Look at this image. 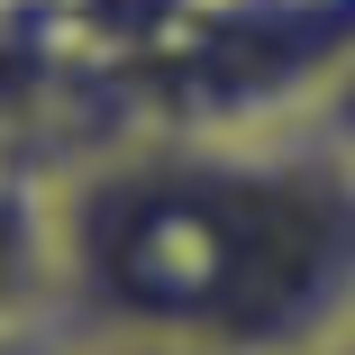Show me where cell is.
Returning a JSON list of instances; mask_svg holds the SVG:
<instances>
[{"mask_svg":"<svg viewBox=\"0 0 355 355\" xmlns=\"http://www.w3.org/2000/svg\"><path fill=\"white\" fill-rule=\"evenodd\" d=\"M355 319V155L292 119H146L28 182L19 328L319 355Z\"/></svg>","mask_w":355,"mask_h":355,"instance_id":"6da1fadb","label":"cell"},{"mask_svg":"<svg viewBox=\"0 0 355 355\" xmlns=\"http://www.w3.org/2000/svg\"><path fill=\"white\" fill-rule=\"evenodd\" d=\"M10 355H228L191 337H146V328H19Z\"/></svg>","mask_w":355,"mask_h":355,"instance_id":"7a4b0ae2","label":"cell"},{"mask_svg":"<svg viewBox=\"0 0 355 355\" xmlns=\"http://www.w3.org/2000/svg\"><path fill=\"white\" fill-rule=\"evenodd\" d=\"M310 110H319V128L337 137V146L355 155V46H346V64H337V73H328V92H319Z\"/></svg>","mask_w":355,"mask_h":355,"instance_id":"3957f363","label":"cell"},{"mask_svg":"<svg viewBox=\"0 0 355 355\" xmlns=\"http://www.w3.org/2000/svg\"><path fill=\"white\" fill-rule=\"evenodd\" d=\"M337 346H346V355H355V319H346V337H337Z\"/></svg>","mask_w":355,"mask_h":355,"instance_id":"277c9868","label":"cell"}]
</instances>
